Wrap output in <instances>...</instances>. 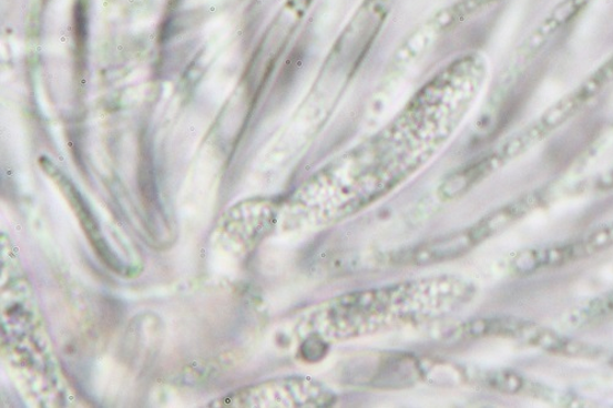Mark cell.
<instances>
[{"mask_svg": "<svg viewBox=\"0 0 613 408\" xmlns=\"http://www.w3.org/2000/svg\"><path fill=\"white\" fill-rule=\"evenodd\" d=\"M491 236L483 224L401 251L395 255V263L402 265H430L459 258L477 244Z\"/></svg>", "mask_w": 613, "mask_h": 408, "instance_id": "obj_4", "label": "cell"}, {"mask_svg": "<svg viewBox=\"0 0 613 408\" xmlns=\"http://www.w3.org/2000/svg\"><path fill=\"white\" fill-rule=\"evenodd\" d=\"M423 96L416 99L413 108L395 123L300 186L287 206L286 226L316 228L339 223L397 188L431 160L468 108L437 114L439 109L427 103L423 109Z\"/></svg>", "mask_w": 613, "mask_h": 408, "instance_id": "obj_1", "label": "cell"}, {"mask_svg": "<svg viewBox=\"0 0 613 408\" xmlns=\"http://www.w3.org/2000/svg\"><path fill=\"white\" fill-rule=\"evenodd\" d=\"M592 0H564L529 39L523 49L524 60L527 58V61H529L530 58L537 55L551 34L564 23L571 21Z\"/></svg>", "mask_w": 613, "mask_h": 408, "instance_id": "obj_6", "label": "cell"}, {"mask_svg": "<svg viewBox=\"0 0 613 408\" xmlns=\"http://www.w3.org/2000/svg\"><path fill=\"white\" fill-rule=\"evenodd\" d=\"M42 170L49 174V176L60 185V190L65 195L69 203L74 208L75 214L83 225L88 238L90 239L92 247L95 248L98 255L105 262L109 267L114 272L121 271V263L115 258L114 254L108 246L105 239H103L101 232L95 223L94 216L91 215L89 207L86 206L83 197L75 188V185L64 176V174L58 170V167L49 159L42 157L40 160Z\"/></svg>", "mask_w": 613, "mask_h": 408, "instance_id": "obj_5", "label": "cell"}, {"mask_svg": "<svg viewBox=\"0 0 613 408\" xmlns=\"http://www.w3.org/2000/svg\"><path fill=\"white\" fill-rule=\"evenodd\" d=\"M476 294L453 275L428 276L354 290L300 314L296 336L330 345L453 316Z\"/></svg>", "mask_w": 613, "mask_h": 408, "instance_id": "obj_2", "label": "cell"}, {"mask_svg": "<svg viewBox=\"0 0 613 408\" xmlns=\"http://www.w3.org/2000/svg\"><path fill=\"white\" fill-rule=\"evenodd\" d=\"M335 400L337 395L323 382L307 377H288L239 389L212 406L318 408L331 406Z\"/></svg>", "mask_w": 613, "mask_h": 408, "instance_id": "obj_3", "label": "cell"}]
</instances>
